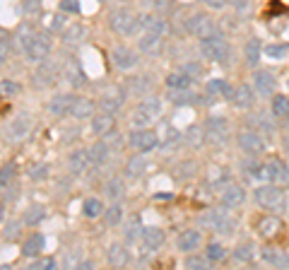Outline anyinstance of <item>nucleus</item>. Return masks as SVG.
<instances>
[{
	"mask_svg": "<svg viewBox=\"0 0 289 270\" xmlns=\"http://www.w3.org/2000/svg\"><path fill=\"white\" fill-rule=\"evenodd\" d=\"M205 222L215 229V232H224V234H229V232H234V219L227 215L224 210H212L210 215L205 217Z\"/></svg>",
	"mask_w": 289,
	"mask_h": 270,
	"instance_id": "obj_12",
	"label": "nucleus"
},
{
	"mask_svg": "<svg viewBox=\"0 0 289 270\" xmlns=\"http://www.w3.org/2000/svg\"><path fill=\"white\" fill-rule=\"evenodd\" d=\"M12 179H15V164L2 166V169H0V186H7Z\"/></svg>",
	"mask_w": 289,
	"mask_h": 270,
	"instance_id": "obj_41",
	"label": "nucleus"
},
{
	"mask_svg": "<svg viewBox=\"0 0 289 270\" xmlns=\"http://www.w3.org/2000/svg\"><path fill=\"white\" fill-rule=\"evenodd\" d=\"M72 102H75L72 94H55L53 99L48 102V111H51L53 116H65V113H70Z\"/></svg>",
	"mask_w": 289,
	"mask_h": 270,
	"instance_id": "obj_18",
	"label": "nucleus"
},
{
	"mask_svg": "<svg viewBox=\"0 0 289 270\" xmlns=\"http://www.w3.org/2000/svg\"><path fill=\"white\" fill-rule=\"evenodd\" d=\"M48 51H51V41L44 34H32V36L24 39V54H27V58H29L32 63L44 60V58L48 55Z\"/></svg>",
	"mask_w": 289,
	"mask_h": 270,
	"instance_id": "obj_4",
	"label": "nucleus"
},
{
	"mask_svg": "<svg viewBox=\"0 0 289 270\" xmlns=\"http://www.w3.org/2000/svg\"><path fill=\"white\" fill-rule=\"evenodd\" d=\"M162 113V102L159 99H144L135 107V113H133V121L138 126H149L152 121H157Z\"/></svg>",
	"mask_w": 289,
	"mask_h": 270,
	"instance_id": "obj_5",
	"label": "nucleus"
},
{
	"mask_svg": "<svg viewBox=\"0 0 289 270\" xmlns=\"http://www.w3.org/2000/svg\"><path fill=\"white\" fill-rule=\"evenodd\" d=\"M255 229H258L260 239H275V236L282 232V222H280V217H275V215L260 217V222H258Z\"/></svg>",
	"mask_w": 289,
	"mask_h": 270,
	"instance_id": "obj_15",
	"label": "nucleus"
},
{
	"mask_svg": "<svg viewBox=\"0 0 289 270\" xmlns=\"http://www.w3.org/2000/svg\"><path fill=\"white\" fill-rule=\"evenodd\" d=\"M130 145L135 150H140V152H149V150H154L159 145V138H157L154 130H149L147 126H140L138 130L130 133Z\"/></svg>",
	"mask_w": 289,
	"mask_h": 270,
	"instance_id": "obj_6",
	"label": "nucleus"
},
{
	"mask_svg": "<svg viewBox=\"0 0 289 270\" xmlns=\"http://www.w3.org/2000/svg\"><path fill=\"white\" fill-rule=\"evenodd\" d=\"M144 169H147V162H144V157H140V155H138V157H130L126 164V174L133 176V179H135V176H143Z\"/></svg>",
	"mask_w": 289,
	"mask_h": 270,
	"instance_id": "obj_30",
	"label": "nucleus"
},
{
	"mask_svg": "<svg viewBox=\"0 0 289 270\" xmlns=\"http://www.w3.org/2000/svg\"><path fill=\"white\" fill-rule=\"evenodd\" d=\"M272 116L287 118L289 116V97H285V94H275V97H272Z\"/></svg>",
	"mask_w": 289,
	"mask_h": 270,
	"instance_id": "obj_29",
	"label": "nucleus"
},
{
	"mask_svg": "<svg viewBox=\"0 0 289 270\" xmlns=\"http://www.w3.org/2000/svg\"><path fill=\"white\" fill-rule=\"evenodd\" d=\"M255 200L260 208L265 210H285L287 208V193L282 191V186H258L255 188Z\"/></svg>",
	"mask_w": 289,
	"mask_h": 270,
	"instance_id": "obj_1",
	"label": "nucleus"
},
{
	"mask_svg": "<svg viewBox=\"0 0 289 270\" xmlns=\"http://www.w3.org/2000/svg\"><path fill=\"white\" fill-rule=\"evenodd\" d=\"M44 244H46V239L41 234H32L27 241H24V246H22V253L27 256V258H36L39 253L44 251Z\"/></svg>",
	"mask_w": 289,
	"mask_h": 270,
	"instance_id": "obj_25",
	"label": "nucleus"
},
{
	"mask_svg": "<svg viewBox=\"0 0 289 270\" xmlns=\"http://www.w3.org/2000/svg\"><path fill=\"white\" fill-rule=\"evenodd\" d=\"M265 176L270 183L285 188V186H289V166L282 160H272V162L265 164Z\"/></svg>",
	"mask_w": 289,
	"mask_h": 270,
	"instance_id": "obj_9",
	"label": "nucleus"
},
{
	"mask_svg": "<svg viewBox=\"0 0 289 270\" xmlns=\"http://www.w3.org/2000/svg\"><path fill=\"white\" fill-rule=\"evenodd\" d=\"M0 92L7 94V97H15L19 92V85L17 82H10V80H2V82H0Z\"/></svg>",
	"mask_w": 289,
	"mask_h": 270,
	"instance_id": "obj_42",
	"label": "nucleus"
},
{
	"mask_svg": "<svg viewBox=\"0 0 289 270\" xmlns=\"http://www.w3.org/2000/svg\"><path fill=\"white\" fill-rule=\"evenodd\" d=\"M29 130H32V118H29V116H17V118L7 126V138H10V140H22Z\"/></svg>",
	"mask_w": 289,
	"mask_h": 270,
	"instance_id": "obj_17",
	"label": "nucleus"
},
{
	"mask_svg": "<svg viewBox=\"0 0 289 270\" xmlns=\"http://www.w3.org/2000/svg\"><path fill=\"white\" fill-rule=\"evenodd\" d=\"M219 198H222V205H227V208H239L246 200V191L241 186H236V183H229V186L222 188Z\"/></svg>",
	"mask_w": 289,
	"mask_h": 270,
	"instance_id": "obj_14",
	"label": "nucleus"
},
{
	"mask_svg": "<svg viewBox=\"0 0 289 270\" xmlns=\"http://www.w3.org/2000/svg\"><path fill=\"white\" fill-rule=\"evenodd\" d=\"M82 213L87 217H99L104 213V205H101V200L99 198H87L85 200V205H82Z\"/></svg>",
	"mask_w": 289,
	"mask_h": 270,
	"instance_id": "obj_33",
	"label": "nucleus"
},
{
	"mask_svg": "<svg viewBox=\"0 0 289 270\" xmlns=\"http://www.w3.org/2000/svg\"><path fill=\"white\" fill-rule=\"evenodd\" d=\"M207 130H210V135L217 138V140H219V138H222V140L227 138V123H224L222 118H210V121H207Z\"/></svg>",
	"mask_w": 289,
	"mask_h": 270,
	"instance_id": "obj_32",
	"label": "nucleus"
},
{
	"mask_svg": "<svg viewBox=\"0 0 289 270\" xmlns=\"http://www.w3.org/2000/svg\"><path fill=\"white\" fill-rule=\"evenodd\" d=\"M253 87L255 92L260 94V97H270L275 94V87H277V80H275V75L268 70H258L253 75Z\"/></svg>",
	"mask_w": 289,
	"mask_h": 270,
	"instance_id": "obj_11",
	"label": "nucleus"
},
{
	"mask_svg": "<svg viewBox=\"0 0 289 270\" xmlns=\"http://www.w3.org/2000/svg\"><path fill=\"white\" fill-rule=\"evenodd\" d=\"M239 147H241V152L255 157V155L265 152V140L255 130H243V133H239Z\"/></svg>",
	"mask_w": 289,
	"mask_h": 270,
	"instance_id": "obj_8",
	"label": "nucleus"
},
{
	"mask_svg": "<svg viewBox=\"0 0 289 270\" xmlns=\"http://www.w3.org/2000/svg\"><path fill=\"white\" fill-rule=\"evenodd\" d=\"M186 266H188V268H207V256H205V258H188V261H186Z\"/></svg>",
	"mask_w": 289,
	"mask_h": 270,
	"instance_id": "obj_48",
	"label": "nucleus"
},
{
	"mask_svg": "<svg viewBox=\"0 0 289 270\" xmlns=\"http://www.w3.org/2000/svg\"><path fill=\"white\" fill-rule=\"evenodd\" d=\"M287 155H289V140H287Z\"/></svg>",
	"mask_w": 289,
	"mask_h": 270,
	"instance_id": "obj_53",
	"label": "nucleus"
},
{
	"mask_svg": "<svg viewBox=\"0 0 289 270\" xmlns=\"http://www.w3.org/2000/svg\"><path fill=\"white\" fill-rule=\"evenodd\" d=\"M92 157H94V162H96V164L106 162V157H108L106 143H96V145H94V147H92Z\"/></svg>",
	"mask_w": 289,
	"mask_h": 270,
	"instance_id": "obj_40",
	"label": "nucleus"
},
{
	"mask_svg": "<svg viewBox=\"0 0 289 270\" xmlns=\"http://www.w3.org/2000/svg\"><path fill=\"white\" fill-rule=\"evenodd\" d=\"M265 55L272 58V60H282V58L287 55V46H282V44H270V46H265Z\"/></svg>",
	"mask_w": 289,
	"mask_h": 270,
	"instance_id": "obj_39",
	"label": "nucleus"
},
{
	"mask_svg": "<svg viewBox=\"0 0 289 270\" xmlns=\"http://www.w3.org/2000/svg\"><path fill=\"white\" fill-rule=\"evenodd\" d=\"M7 54H10V46H7V41L0 36V65L5 63V58H7Z\"/></svg>",
	"mask_w": 289,
	"mask_h": 270,
	"instance_id": "obj_50",
	"label": "nucleus"
},
{
	"mask_svg": "<svg viewBox=\"0 0 289 270\" xmlns=\"http://www.w3.org/2000/svg\"><path fill=\"white\" fill-rule=\"evenodd\" d=\"M200 54L210 60H227L229 58V44L222 34H212L200 39Z\"/></svg>",
	"mask_w": 289,
	"mask_h": 270,
	"instance_id": "obj_2",
	"label": "nucleus"
},
{
	"mask_svg": "<svg viewBox=\"0 0 289 270\" xmlns=\"http://www.w3.org/2000/svg\"><path fill=\"white\" fill-rule=\"evenodd\" d=\"M92 166H96L94 157H92V147L90 150H75L70 155V171L72 174H87Z\"/></svg>",
	"mask_w": 289,
	"mask_h": 270,
	"instance_id": "obj_10",
	"label": "nucleus"
},
{
	"mask_svg": "<svg viewBox=\"0 0 289 270\" xmlns=\"http://www.w3.org/2000/svg\"><path fill=\"white\" fill-rule=\"evenodd\" d=\"M32 268H36V270H51V268H55V261H53V258H41V261H36Z\"/></svg>",
	"mask_w": 289,
	"mask_h": 270,
	"instance_id": "obj_45",
	"label": "nucleus"
},
{
	"mask_svg": "<svg viewBox=\"0 0 289 270\" xmlns=\"http://www.w3.org/2000/svg\"><path fill=\"white\" fill-rule=\"evenodd\" d=\"M106 261H108V266H113V268H126L128 249L123 244H111V246H108V253H106Z\"/></svg>",
	"mask_w": 289,
	"mask_h": 270,
	"instance_id": "obj_20",
	"label": "nucleus"
},
{
	"mask_svg": "<svg viewBox=\"0 0 289 270\" xmlns=\"http://www.w3.org/2000/svg\"><path fill=\"white\" fill-rule=\"evenodd\" d=\"M60 10H65V12H77V10H80V2H77V0H63V2H60Z\"/></svg>",
	"mask_w": 289,
	"mask_h": 270,
	"instance_id": "obj_47",
	"label": "nucleus"
},
{
	"mask_svg": "<svg viewBox=\"0 0 289 270\" xmlns=\"http://www.w3.org/2000/svg\"><path fill=\"white\" fill-rule=\"evenodd\" d=\"M46 171H48V164H36V166H34V171H32V179L41 181L44 176H46Z\"/></svg>",
	"mask_w": 289,
	"mask_h": 270,
	"instance_id": "obj_46",
	"label": "nucleus"
},
{
	"mask_svg": "<svg viewBox=\"0 0 289 270\" xmlns=\"http://www.w3.org/2000/svg\"><path fill=\"white\" fill-rule=\"evenodd\" d=\"M205 256H207V261H222L224 256H227V249L222 246V244H210L207 249H205Z\"/></svg>",
	"mask_w": 289,
	"mask_h": 270,
	"instance_id": "obj_38",
	"label": "nucleus"
},
{
	"mask_svg": "<svg viewBox=\"0 0 289 270\" xmlns=\"http://www.w3.org/2000/svg\"><path fill=\"white\" fill-rule=\"evenodd\" d=\"M118 107H121V99H118V97H111V94L104 97V111H111V113H113Z\"/></svg>",
	"mask_w": 289,
	"mask_h": 270,
	"instance_id": "obj_44",
	"label": "nucleus"
},
{
	"mask_svg": "<svg viewBox=\"0 0 289 270\" xmlns=\"http://www.w3.org/2000/svg\"><path fill=\"white\" fill-rule=\"evenodd\" d=\"M143 241H144V249L149 251H157L164 246V232L157 229V227H143Z\"/></svg>",
	"mask_w": 289,
	"mask_h": 270,
	"instance_id": "obj_19",
	"label": "nucleus"
},
{
	"mask_svg": "<svg viewBox=\"0 0 289 270\" xmlns=\"http://www.w3.org/2000/svg\"><path fill=\"white\" fill-rule=\"evenodd\" d=\"M166 87L169 90H176V92H186L191 87V75L188 72H171L166 77Z\"/></svg>",
	"mask_w": 289,
	"mask_h": 270,
	"instance_id": "obj_27",
	"label": "nucleus"
},
{
	"mask_svg": "<svg viewBox=\"0 0 289 270\" xmlns=\"http://www.w3.org/2000/svg\"><path fill=\"white\" fill-rule=\"evenodd\" d=\"M94 108H96V104H94L92 99H87V97H77V99L72 102L70 116H75V118H87V116L94 113Z\"/></svg>",
	"mask_w": 289,
	"mask_h": 270,
	"instance_id": "obj_22",
	"label": "nucleus"
},
{
	"mask_svg": "<svg viewBox=\"0 0 289 270\" xmlns=\"http://www.w3.org/2000/svg\"><path fill=\"white\" fill-rule=\"evenodd\" d=\"M123 191H126V183H123V181L121 179H113V181H108L106 183V196L108 198H121V196H123Z\"/></svg>",
	"mask_w": 289,
	"mask_h": 270,
	"instance_id": "obj_36",
	"label": "nucleus"
},
{
	"mask_svg": "<svg viewBox=\"0 0 289 270\" xmlns=\"http://www.w3.org/2000/svg\"><path fill=\"white\" fill-rule=\"evenodd\" d=\"M85 34H87V29L82 24H68L65 32H63V41L65 44H80L85 39Z\"/></svg>",
	"mask_w": 289,
	"mask_h": 270,
	"instance_id": "obj_28",
	"label": "nucleus"
},
{
	"mask_svg": "<svg viewBox=\"0 0 289 270\" xmlns=\"http://www.w3.org/2000/svg\"><path fill=\"white\" fill-rule=\"evenodd\" d=\"M140 27H143L144 34H164V22L162 17H157V15H143L140 17Z\"/></svg>",
	"mask_w": 289,
	"mask_h": 270,
	"instance_id": "obj_26",
	"label": "nucleus"
},
{
	"mask_svg": "<svg viewBox=\"0 0 289 270\" xmlns=\"http://www.w3.org/2000/svg\"><path fill=\"white\" fill-rule=\"evenodd\" d=\"M234 258L241 261V263H251L253 258H255V251H253L251 244H239L234 249Z\"/></svg>",
	"mask_w": 289,
	"mask_h": 270,
	"instance_id": "obj_34",
	"label": "nucleus"
},
{
	"mask_svg": "<svg viewBox=\"0 0 289 270\" xmlns=\"http://www.w3.org/2000/svg\"><path fill=\"white\" fill-rule=\"evenodd\" d=\"M135 234H138V222H133V227L128 229V236H130V239H133Z\"/></svg>",
	"mask_w": 289,
	"mask_h": 270,
	"instance_id": "obj_51",
	"label": "nucleus"
},
{
	"mask_svg": "<svg viewBox=\"0 0 289 270\" xmlns=\"http://www.w3.org/2000/svg\"><path fill=\"white\" fill-rule=\"evenodd\" d=\"M138 24H140V19L135 17L130 10H116V12L111 15V29L121 36L135 34V32H138Z\"/></svg>",
	"mask_w": 289,
	"mask_h": 270,
	"instance_id": "obj_3",
	"label": "nucleus"
},
{
	"mask_svg": "<svg viewBox=\"0 0 289 270\" xmlns=\"http://www.w3.org/2000/svg\"><path fill=\"white\" fill-rule=\"evenodd\" d=\"M260 261L272 266V268H289V256L282 249H263L260 251Z\"/></svg>",
	"mask_w": 289,
	"mask_h": 270,
	"instance_id": "obj_16",
	"label": "nucleus"
},
{
	"mask_svg": "<svg viewBox=\"0 0 289 270\" xmlns=\"http://www.w3.org/2000/svg\"><path fill=\"white\" fill-rule=\"evenodd\" d=\"M207 7H212V10H222V7H227L232 0H202Z\"/></svg>",
	"mask_w": 289,
	"mask_h": 270,
	"instance_id": "obj_49",
	"label": "nucleus"
},
{
	"mask_svg": "<svg viewBox=\"0 0 289 270\" xmlns=\"http://www.w3.org/2000/svg\"><path fill=\"white\" fill-rule=\"evenodd\" d=\"M121 217H123V208L121 205H111L106 213H104V222H106L108 227H113V224L121 222Z\"/></svg>",
	"mask_w": 289,
	"mask_h": 270,
	"instance_id": "obj_35",
	"label": "nucleus"
},
{
	"mask_svg": "<svg viewBox=\"0 0 289 270\" xmlns=\"http://www.w3.org/2000/svg\"><path fill=\"white\" fill-rule=\"evenodd\" d=\"M186 29H188V32H191L193 36H200V39L217 34L215 22H212V19L207 17V15H202V12L193 15V17H188V24H186Z\"/></svg>",
	"mask_w": 289,
	"mask_h": 270,
	"instance_id": "obj_7",
	"label": "nucleus"
},
{
	"mask_svg": "<svg viewBox=\"0 0 289 270\" xmlns=\"http://www.w3.org/2000/svg\"><path fill=\"white\" fill-rule=\"evenodd\" d=\"M243 54H246V60H248L251 65H255V63L260 60V41H258V39H248Z\"/></svg>",
	"mask_w": 289,
	"mask_h": 270,
	"instance_id": "obj_31",
	"label": "nucleus"
},
{
	"mask_svg": "<svg viewBox=\"0 0 289 270\" xmlns=\"http://www.w3.org/2000/svg\"><path fill=\"white\" fill-rule=\"evenodd\" d=\"M135 60H138V55H135L133 49H128V46H118V49L113 51V63H116L121 70L133 68V65H135Z\"/></svg>",
	"mask_w": 289,
	"mask_h": 270,
	"instance_id": "obj_21",
	"label": "nucleus"
},
{
	"mask_svg": "<svg viewBox=\"0 0 289 270\" xmlns=\"http://www.w3.org/2000/svg\"><path fill=\"white\" fill-rule=\"evenodd\" d=\"M113 128H116V118L111 111L92 116V133L94 135H108V133H113Z\"/></svg>",
	"mask_w": 289,
	"mask_h": 270,
	"instance_id": "obj_13",
	"label": "nucleus"
},
{
	"mask_svg": "<svg viewBox=\"0 0 289 270\" xmlns=\"http://www.w3.org/2000/svg\"><path fill=\"white\" fill-rule=\"evenodd\" d=\"M198 246H200V232L198 229H186V232L179 236V249L181 251L191 253V251H195Z\"/></svg>",
	"mask_w": 289,
	"mask_h": 270,
	"instance_id": "obj_24",
	"label": "nucleus"
},
{
	"mask_svg": "<svg viewBox=\"0 0 289 270\" xmlns=\"http://www.w3.org/2000/svg\"><path fill=\"white\" fill-rule=\"evenodd\" d=\"M232 2H234L236 7H243V5H248V0H232Z\"/></svg>",
	"mask_w": 289,
	"mask_h": 270,
	"instance_id": "obj_52",
	"label": "nucleus"
},
{
	"mask_svg": "<svg viewBox=\"0 0 289 270\" xmlns=\"http://www.w3.org/2000/svg\"><path fill=\"white\" fill-rule=\"evenodd\" d=\"M210 92L222 94L224 99H232V97H234V90H232V87H229V82H224V80H215V82H210Z\"/></svg>",
	"mask_w": 289,
	"mask_h": 270,
	"instance_id": "obj_37",
	"label": "nucleus"
},
{
	"mask_svg": "<svg viewBox=\"0 0 289 270\" xmlns=\"http://www.w3.org/2000/svg\"><path fill=\"white\" fill-rule=\"evenodd\" d=\"M232 102H234L239 108H251L253 102H255V94L248 85H241L239 90H234V97H232Z\"/></svg>",
	"mask_w": 289,
	"mask_h": 270,
	"instance_id": "obj_23",
	"label": "nucleus"
},
{
	"mask_svg": "<svg viewBox=\"0 0 289 270\" xmlns=\"http://www.w3.org/2000/svg\"><path fill=\"white\" fill-rule=\"evenodd\" d=\"M27 224H36V222H41L44 219V208H32L29 213H27Z\"/></svg>",
	"mask_w": 289,
	"mask_h": 270,
	"instance_id": "obj_43",
	"label": "nucleus"
}]
</instances>
